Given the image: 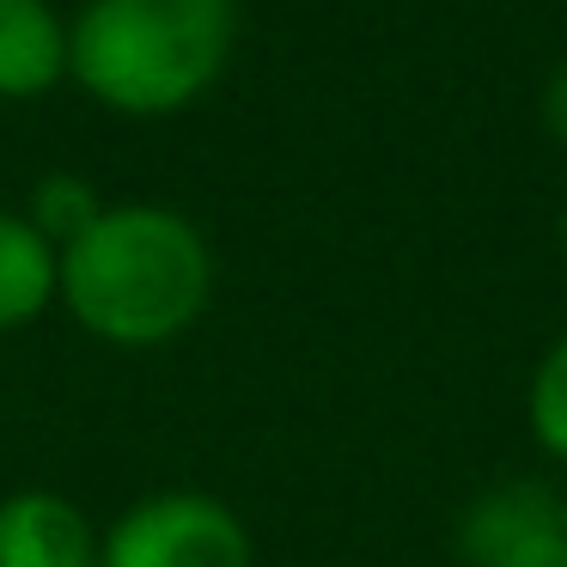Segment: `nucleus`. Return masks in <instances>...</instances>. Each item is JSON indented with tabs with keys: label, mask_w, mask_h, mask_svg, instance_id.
<instances>
[{
	"label": "nucleus",
	"mask_w": 567,
	"mask_h": 567,
	"mask_svg": "<svg viewBox=\"0 0 567 567\" xmlns=\"http://www.w3.org/2000/svg\"><path fill=\"white\" fill-rule=\"evenodd\" d=\"M68 68V31L50 0H0V99H38Z\"/></svg>",
	"instance_id": "6"
},
{
	"label": "nucleus",
	"mask_w": 567,
	"mask_h": 567,
	"mask_svg": "<svg viewBox=\"0 0 567 567\" xmlns=\"http://www.w3.org/2000/svg\"><path fill=\"white\" fill-rule=\"evenodd\" d=\"M543 128H549L555 147H567V62L543 80Z\"/></svg>",
	"instance_id": "10"
},
{
	"label": "nucleus",
	"mask_w": 567,
	"mask_h": 567,
	"mask_svg": "<svg viewBox=\"0 0 567 567\" xmlns=\"http://www.w3.org/2000/svg\"><path fill=\"white\" fill-rule=\"evenodd\" d=\"M0 567H99V537L62 494H13L0 506Z\"/></svg>",
	"instance_id": "5"
},
{
	"label": "nucleus",
	"mask_w": 567,
	"mask_h": 567,
	"mask_svg": "<svg viewBox=\"0 0 567 567\" xmlns=\"http://www.w3.org/2000/svg\"><path fill=\"white\" fill-rule=\"evenodd\" d=\"M525 421H530V440L549 464L567 470V330L543 348V360L530 367L525 384Z\"/></svg>",
	"instance_id": "8"
},
{
	"label": "nucleus",
	"mask_w": 567,
	"mask_h": 567,
	"mask_svg": "<svg viewBox=\"0 0 567 567\" xmlns=\"http://www.w3.org/2000/svg\"><path fill=\"white\" fill-rule=\"evenodd\" d=\"M99 196H92L80 177H55V184H43L38 189V233L43 238H74V233H86L92 220H99Z\"/></svg>",
	"instance_id": "9"
},
{
	"label": "nucleus",
	"mask_w": 567,
	"mask_h": 567,
	"mask_svg": "<svg viewBox=\"0 0 567 567\" xmlns=\"http://www.w3.org/2000/svg\"><path fill=\"white\" fill-rule=\"evenodd\" d=\"M99 567H250V530L214 494H153L116 518Z\"/></svg>",
	"instance_id": "3"
},
{
	"label": "nucleus",
	"mask_w": 567,
	"mask_h": 567,
	"mask_svg": "<svg viewBox=\"0 0 567 567\" xmlns=\"http://www.w3.org/2000/svg\"><path fill=\"white\" fill-rule=\"evenodd\" d=\"M62 293L92 336L153 348L184 336L214 293V257L172 208H104L62 250Z\"/></svg>",
	"instance_id": "1"
},
{
	"label": "nucleus",
	"mask_w": 567,
	"mask_h": 567,
	"mask_svg": "<svg viewBox=\"0 0 567 567\" xmlns=\"http://www.w3.org/2000/svg\"><path fill=\"white\" fill-rule=\"evenodd\" d=\"M464 567H567V494L549 482H494L452 525Z\"/></svg>",
	"instance_id": "4"
},
{
	"label": "nucleus",
	"mask_w": 567,
	"mask_h": 567,
	"mask_svg": "<svg viewBox=\"0 0 567 567\" xmlns=\"http://www.w3.org/2000/svg\"><path fill=\"white\" fill-rule=\"evenodd\" d=\"M62 287L55 245L19 214H0V330L31 323Z\"/></svg>",
	"instance_id": "7"
},
{
	"label": "nucleus",
	"mask_w": 567,
	"mask_h": 567,
	"mask_svg": "<svg viewBox=\"0 0 567 567\" xmlns=\"http://www.w3.org/2000/svg\"><path fill=\"white\" fill-rule=\"evenodd\" d=\"M561 257H567V202H561Z\"/></svg>",
	"instance_id": "11"
},
{
	"label": "nucleus",
	"mask_w": 567,
	"mask_h": 567,
	"mask_svg": "<svg viewBox=\"0 0 567 567\" xmlns=\"http://www.w3.org/2000/svg\"><path fill=\"white\" fill-rule=\"evenodd\" d=\"M233 38V0H92L68 31V68L111 111L165 116L220 80Z\"/></svg>",
	"instance_id": "2"
}]
</instances>
